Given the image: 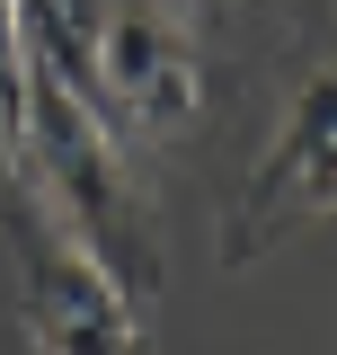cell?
Segmentation results:
<instances>
[{"label":"cell","mask_w":337,"mask_h":355,"mask_svg":"<svg viewBox=\"0 0 337 355\" xmlns=\"http://www.w3.org/2000/svg\"><path fill=\"white\" fill-rule=\"evenodd\" d=\"M151 9H168L187 36H205V27H222V18H231V0H151Z\"/></svg>","instance_id":"6"},{"label":"cell","mask_w":337,"mask_h":355,"mask_svg":"<svg viewBox=\"0 0 337 355\" xmlns=\"http://www.w3.org/2000/svg\"><path fill=\"white\" fill-rule=\"evenodd\" d=\"M0 231H9V258H18V329H27V355H151V311L125 302L71 249L27 187L0 205Z\"/></svg>","instance_id":"2"},{"label":"cell","mask_w":337,"mask_h":355,"mask_svg":"<svg viewBox=\"0 0 337 355\" xmlns=\"http://www.w3.org/2000/svg\"><path fill=\"white\" fill-rule=\"evenodd\" d=\"M27 187V44H18V18L0 0V205Z\"/></svg>","instance_id":"5"},{"label":"cell","mask_w":337,"mask_h":355,"mask_svg":"<svg viewBox=\"0 0 337 355\" xmlns=\"http://www.w3.org/2000/svg\"><path fill=\"white\" fill-rule=\"evenodd\" d=\"M98 116L125 133V142H178V133L205 125V53L196 36L151 9V0H107V27H98Z\"/></svg>","instance_id":"4"},{"label":"cell","mask_w":337,"mask_h":355,"mask_svg":"<svg viewBox=\"0 0 337 355\" xmlns=\"http://www.w3.org/2000/svg\"><path fill=\"white\" fill-rule=\"evenodd\" d=\"M320 214H337V53L293 80L275 142L231 187V205H222V266H257L284 231H302Z\"/></svg>","instance_id":"3"},{"label":"cell","mask_w":337,"mask_h":355,"mask_svg":"<svg viewBox=\"0 0 337 355\" xmlns=\"http://www.w3.org/2000/svg\"><path fill=\"white\" fill-rule=\"evenodd\" d=\"M27 196L125 302H160V214L133 169V142L36 62H27Z\"/></svg>","instance_id":"1"}]
</instances>
